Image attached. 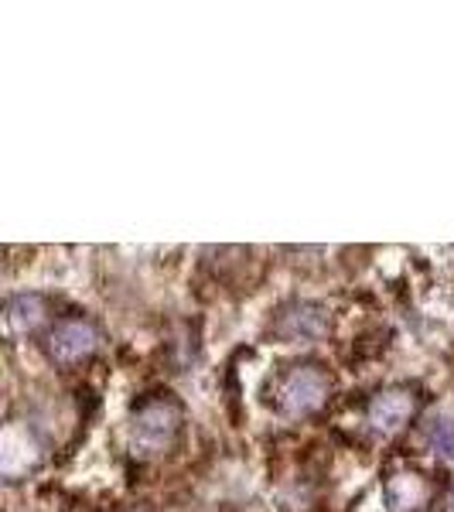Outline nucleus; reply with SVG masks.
<instances>
[{"mask_svg": "<svg viewBox=\"0 0 454 512\" xmlns=\"http://www.w3.org/2000/svg\"><path fill=\"white\" fill-rule=\"evenodd\" d=\"M181 431V403L171 393H154L130 417V451L140 458H158L171 451Z\"/></svg>", "mask_w": 454, "mask_h": 512, "instance_id": "f257e3e1", "label": "nucleus"}, {"mask_svg": "<svg viewBox=\"0 0 454 512\" xmlns=\"http://www.w3.org/2000/svg\"><path fill=\"white\" fill-rule=\"evenodd\" d=\"M328 393H332V376L315 362H304V366H294L280 379L277 403L287 417H308L325 407Z\"/></svg>", "mask_w": 454, "mask_h": 512, "instance_id": "f03ea898", "label": "nucleus"}, {"mask_svg": "<svg viewBox=\"0 0 454 512\" xmlns=\"http://www.w3.org/2000/svg\"><path fill=\"white\" fill-rule=\"evenodd\" d=\"M96 349H99V332L93 321H86V318H62V321H55V328L48 332V355H52L59 366L86 362Z\"/></svg>", "mask_w": 454, "mask_h": 512, "instance_id": "7ed1b4c3", "label": "nucleus"}, {"mask_svg": "<svg viewBox=\"0 0 454 512\" xmlns=\"http://www.w3.org/2000/svg\"><path fill=\"white\" fill-rule=\"evenodd\" d=\"M270 332L280 342H315V338L328 332V311L311 301H291L277 311Z\"/></svg>", "mask_w": 454, "mask_h": 512, "instance_id": "20e7f679", "label": "nucleus"}, {"mask_svg": "<svg viewBox=\"0 0 454 512\" xmlns=\"http://www.w3.org/2000/svg\"><path fill=\"white\" fill-rule=\"evenodd\" d=\"M417 414V393L407 390V386H390V390H379L373 400H369V424L376 427L379 434H396L400 427H407Z\"/></svg>", "mask_w": 454, "mask_h": 512, "instance_id": "39448f33", "label": "nucleus"}, {"mask_svg": "<svg viewBox=\"0 0 454 512\" xmlns=\"http://www.w3.org/2000/svg\"><path fill=\"white\" fill-rule=\"evenodd\" d=\"M427 495H431V485L417 472H400L386 482V506L393 512H417L427 502Z\"/></svg>", "mask_w": 454, "mask_h": 512, "instance_id": "423d86ee", "label": "nucleus"}, {"mask_svg": "<svg viewBox=\"0 0 454 512\" xmlns=\"http://www.w3.org/2000/svg\"><path fill=\"white\" fill-rule=\"evenodd\" d=\"M45 315L48 304L38 294H18L7 301V328H11V335H31L45 321Z\"/></svg>", "mask_w": 454, "mask_h": 512, "instance_id": "0eeeda50", "label": "nucleus"}, {"mask_svg": "<svg viewBox=\"0 0 454 512\" xmlns=\"http://www.w3.org/2000/svg\"><path fill=\"white\" fill-rule=\"evenodd\" d=\"M424 434H427V441L434 444L437 454L454 461V417H434Z\"/></svg>", "mask_w": 454, "mask_h": 512, "instance_id": "6e6552de", "label": "nucleus"}, {"mask_svg": "<svg viewBox=\"0 0 454 512\" xmlns=\"http://www.w3.org/2000/svg\"><path fill=\"white\" fill-rule=\"evenodd\" d=\"M451 512H454V502H451Z\"/></svg>", "mask_w": 454, "mask_h": 512, "instance_id": "1a4fd4ad", "label": "nucleus"}]
</instances>
